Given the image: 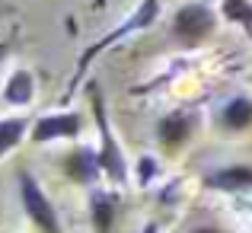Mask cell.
Segmentation results:
<instances>
[{
	"mask_svg": "<svg viewBox=\"0 0 252 233\" xmlns=\"http://www.w3.org/2000/svg\"><path fill=\"white\" fill-rule=\"evenodd\" d=\"M160 19V0H141V3L134 6V10L125 16V23L122 26H115V29L109 32V35H102V38H96V42L90 45V48L83 51L80 58H77V67H74V77H70V83H67V90H64V102H67L70 96L77 93V83H80V77L90 70V64L96 61L99 55H102L105 48H112L115 42H122V38H128V35H134V32H144V29H150V26Z\"/></svg>",
	"mask_w": 252,
	"mask_h": 233,
	"instance_id": "obj_1",
	"label": "cell"
},
{
	"mask_svg": "<svg viewBox=\"0 0 252 233\" xmlns=\"http://www.w3.org/2000/svg\"><path fill=\"white\" fill-rule=\"evenodd\" d=\"M86 93H90V105H93V118H96V131H99V160H102V172L112 185L122 189L128 182V157L125 150L118 147V137L112 131V122H109V109H105V96H102V86L96 80L86 83Z\"/></svg>",
	"mask_w": 252,
	"mask_h": 233,
	"instance_id": "obj_2",
	"label": "cell"
},
{
	"mask_svg": "<svg viewBox=\"0 0 252 233\" xmlns=\"http://www.w3.org/2000/svg\"><path fill=\"white\" fill-rule=\"evenodd\" d=\"M16 185H19V204H23V214L29 217L32 227H35L38 233H64L61 214H58V208L51 204L48 192L42 189V182H38L35 172L19 169L16 172Z\"/></svg>",
	"mask_w": 252,
	"mask_h": 233,
	"instance_id": "obj_3",
	"label": "cell"
},
{
	"mask_svg": "<svg viewBox=\"0 0 252 233\" xmlns=\"http://www.w3.org/2000/svg\"><path fill=\"white\" fill-rule=\"evenodd\" d=\"M217 29V13L211 10L208 0H189L182 3L176 13H172V23H169V32L179 45L185 48H198L201 42H208Z\"/></svg>",
	"mask_w": 252,
	"mask_h": 233,
	"instance_id": "obj_4",
	"label": "cell"
},
{
	"mask_svg": "<svg viewBox=\"0 0 252 233\" xmlns=\"http://www.w3.org/2000/svg\"><path fill=\"white\" fill-rule=\"evenodd\" d=\"M83 131V115L80 112H48L38 115L29 128V141L32 144H51V141H74Z\"/></svg>",
	"mask_w": 252,
	"mask_h": 233,
	"instance_id": "obj_5",
	"label": "cell"
},
{
	"mask_svg": "<svg viewBox=\"0 0 252 233\" xmlns=\"http://www.w3.org/2000/svg\"><path fill=\"white\" fill-rule=\"evenodd\" d=\"M61 169L67 172L70 182L83 185V189H93V185L105 176V172H102V160H99L96 147H74L67 157L61 160Z\"/></svg>",
	"mask_w": 252,
	"mask_h": 233,
	"instance_id": "obj_6",
	"label": "cell"
},
{
	"mask_svg": "<svg viewBox=\"0 0 252 233\" xmlns=\"http://www.w3.org/2000/svg\"><path fill=\"white\" fill-rule=\"evenodd\" d=\"M204 189L211 192H227V195H246L252 192V166L249 163H227L214 166L204 172Z\"/></svg>",
	"mask_w": 252,
	"mask_h": 233,
	"instance_id": "obj_7",
	"label": "cell"
},
{
	"mask_svg": "<svg viewBox=\"0 0 252 233\" xmlns=\"http://www.w3.org/2000/svg\"><path fill=\"white\" fill-rule=\"evenodd\" d=\"M191 128H195V118H191L189 112H169L166 118L157 122V141L172 150V147H179V144L189 141Z\"/></svg>",
	"mask_w": 252,
	"mask_h": 233,
	"instance_id": "obj_8",
	"label": "cell"
},
{
	"mask_svg": "<svg viewBox=\"0 0 252 233\" xmlns=\"http://www.w3.org/2000/svg\"><path fill=\"white\" fill-rule=\"evenodd\" d=\"M0 96H3V102L13 105V109H23V105H29L32 99H35V77H32V70L16 67L10 77H6Z\"/></svg>",
	"mask_w": 252,
	"mask_h": 233,
	"instance_id": "obj_9",
	"label": "cell"
},
{
	"mask_svg": "<svg viewBox=\"0 0 252 233\" xmlns=\"http://www.w3.org/2000/svg\"><path fill=\"white\" fill-rule=\"evenodd\" d=\"M115 211H118V195L105 189H90V217L96 233H109L112 224H115Z\"/></svg>",
	"mask_w": 252,
	"mask_h": 233,
	"instance_id": "obj_10",
	"label": "cell"
},
{
	"mask_svg": "<svg viewBox=\"0 0 252 233\" xmlns=\"http://www.w3.org/2000/svg\"><path fill=\"white\" fill-rule=\"evenodd\" d=\"M217 122L227 131H246L252 125V99L249 96H230L217 109Z\"/></svg>",
	"mask_w": 252,
	"mask_h": 233,
	"instance_id": "obj_11",
	"label": "cell"
},
{
	"mask_svg": "<svg viewBox=\"0 0 252 233\" xmlns=\"http://www.w3.org/2000/svg\"><path fill=\"white\" fill-rule=\"evenodd\" d=\"M29 118L23 115H10V118H0V157H6L13 147H19L23 137H29Z\"/></svg>",
	"mask_w": 252,
	"mask_h": 233,
	"instance_id": "obj_12",
	"label": "cell"
},
{
	"mask_svg": "<svg viewBox=\"0 0 252 233\" xmlns=\"http://www.w3.org/2000/svg\"><path fill=\"white\" fill-rule=\"evenodd\" d=\"M220 16L252 35V0H220Z\"/></svg>",
	"mask_w": 252,
	"mask_h": 233,
	"instance_id": "obj_13",
	"label": "cell"
},
{
	"mask_svg": "<svg viewBox=\"0 0 252 233\" xmlns=\"http://www.w3.org/2000/svg\"><path fill=\"white\" fill-rule=\"evenodd\" d=\"M157 172H160V163H157L154 157H147V154H144L141 160H137V185H141V189H147V185L154 182V179H157Z\"/></svg>",
	"mask_w": 252,
	"mask_h": 233,
	"instance_id": "obj_14",
	"label": "cell"
},
{
	"mask_svg": "<svg viewBox=\"0 0 252 233\" xmlns=\"http://www.w3.org/2000/svg\"><path fill=\"white\" fill-rule=\"evenodd\" d=\"M13 42H16V32H10L6 38H0V64H3V58L13 51Z\"/></svg>",
	"mask_w": 252,
	"mask_h": 233,
	"instance_id": "obj_15",
	"label": "cell"
},
{
	"mask_svg": "<svg viewBox=\"0 0 252 233\" xmlns=\"http://www.w3.org/2000/svg\"><path fill=\"white\" fill-rule=\"evenodd\" d=\"M189 233H227V230H220V227H195V230H189Z\"/></svg>",
	"mask_w": 252,
	"mask_h": 233,
	"instance_id": "obj_16",
	"label": "cell"
},
{
	"mask_svg": "<svg viewBox=\"0 0 252 233\" xmlns=\"http://www.w3.org/2000/svg\"><path fill=\"white\" fill-rule=\"evenodd\" d=\"M105 3V0H93V6H96V10H99V6H102Z\"/></svg>",
	"mask_w": 252,
	"mask_h": 233,
	"instance_id": "obj_17",
	"label": "cell"
}]
</instances>
